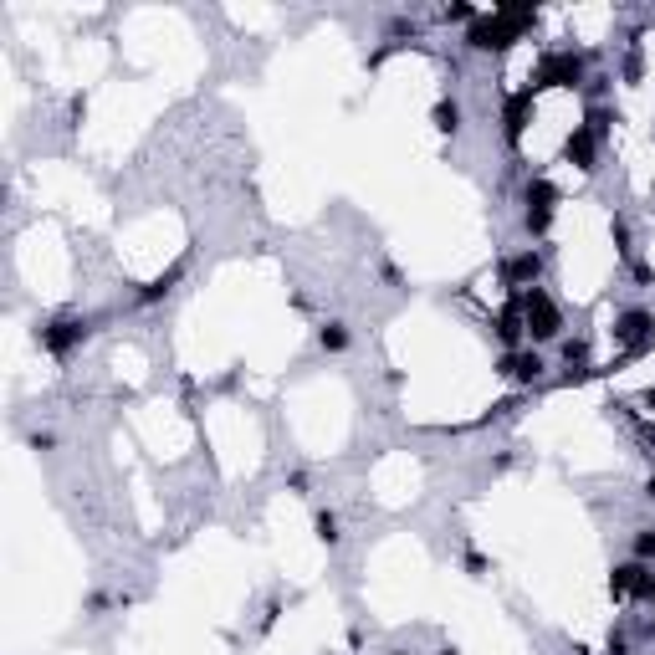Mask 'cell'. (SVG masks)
<instances>
[{
  "label": "cell",
  "instance_id": "obj_20",
  "mask_svg": "<svg viewBox=\"0 0 655 655\" xmlns=\"http://www.w3.org/2000/svg\"><path fill=\"white\" fill-rule=\"evenodd\" d=\"M604 655H630V635H625V630H609V645H604Z\"/></svg>",
  "mask_w": 655,
  "mask_h": 655
},
{
  "label": "cell",
  "instance_id": "obj_15",
  "mask_svg": "<svg viewBox=\"0 0 655 655\" xmlns=\"http://www.w3.org/2000/svg\"><path fill=\"white\" fill-rule=\"evenodd\" d=\"M313 533H318L328 548H338V543H343V522H338V512H333V507H318V512H313Z\"/></svg>",
  "mask_w": 655,
  "mask_h": 655
},
{
  "label": "cell",
  "instance_id": "obj_4",
  "mask_svg": "<svg viewBox=\"0 0 655 655\" xmlns=\"http://www.w3.org/2000/svg\"><path fill=\"white\" fill-rule=\"evenodd\" d=\"M553 215H558V190H553V180L533 174V180L522 185V231H528L533 241H543L548 226H553Z\"/></svg>",
  "mask_w": 655,
  "mask_h": 655
},
{
  "label": "cell",
  "instance_id": "obj_24",
  "mask_svg": "<svg viewBox=\"0 0 655 655\" xmlns=\"http://www.w3.org/2000/svg\"><path fill=\"white\" fill-rule=\"evenodd\" d=\"M645 497H650V502H655V476H650V482H645Z\"/></svg>",
  "mask_w": 655,
  "mask_h": 655
},
{
  "label": "cell",
  "instance_id": "obj_6",
  "mask_svg": "<svg viewBox=\"0 0 655 655\" xmlns=\"http://www.w3.org/2000/svg\"><path fill=\"white\" fill-rule=\"evenodd\" d=\"M543 272H548V256L543 246H522L502 261V287L512 292H528V287H543Z\"/></svg>",
  "mask_w": 655,
  "mask_h": 655
},
{
  "label": "cell",
  "instance_id": "obj_19",
  "mask_svg": "<svg viewBox=\"0 0 655 655\" xmlns=\"http://www.w3.org/2000/svg\"><path fill=\"white\" fill-rule=\"evenodd\" d=\"M609 236H615V246H620L625 261H635V236H630V221H625V215H615V221H609Z\"/></svg>",
  "mask_w": 655,
  "mask_h": 655
},
{
  "label": "cell",
  "instance_id": "obj_25",
  "mask_svg": "<svg viewBox=\"0 0 655 655\" xmlns=\"http://www.w3.org/2000/svg\"><path fill=\"white\" fill-rule=\"evenodd\" d=\"M389 655H415V650H389Z\"/></svg>",
  "mask_w": 655,
  "mask_h": 655
},
{
  "label": "cell",
  "instance_id": "obj_17",
  "mask_svg": "<svg viewBox=\"0 0 655 655\" xmlns=\"http://www.w3.org/2000/svg\"><path fill=\"white\" fill-rule=\"evenodd\" d=\"M630 558H640V563L655 569V522H645V528L630 533Z\"/></svg>",
  "mask_w": 655,
  "mask_h": 655
},
{
  "label": "cell",
  "instance_id": "obj_3",
  "mask_svg": "<svg viewBox=\"0 0 655 655\" xmlns=\"http://www.w3.org/2000/svg\"><path fill=\"white\" fill-rule=\"evenodd\" d=\"M522 302V323H528V343H558L563 338V308L548 297V287H528V292H517Z\"/></svg>",
  "mask_w": 655,
  "mask_h": 655
},
{
  "label": "cell",
  "instance_id": "obj_21",
  "mask_svg": "<svg viewBox=\"0 0 655 655\" xmlns=\"http://www.w3.org/2000/svg\"><path fill=\"white\" fill-rule=\"evenodd\" d=\"M476 16H482V11H471V6H446V11H441L446 26H451V21H476Z\"/></svg>",
  "mask_w": 655,
  "mask_h": 655
},
{
  "label": "cell",
  "instance_id": "obj_14",
  "mask_svg": "<svg viewBox=\"0 0 655 655\" xmlns=\"http://www.w3.org/2000/svg\"><path fill=\"white\" fill-rule=\"evenodd\" d=\"M348 343H354V333H348L343 318H323L318 323V348H323V354H343Z\"/></svg>",
  "mask_w": 655,
  "mask_h": 655
},
{
  "label": "cell",
  "instance_id": "obj_18",
  "mask_svg": "<svg viewBox=\"0 0 655 655\" xmlns=\"http://www.w3.org/2000/svg\"><path fill=\"white\" fill-rule=\"evenodd\" d=\"M174 282H180V267H174L169 277H154V282H149L144 292H134V302H139V308H149V302H159V297H169V287H174Z\"/></svg>",
  "mask_w": 655,
  "mask_h": 655
},
{
  "label": "cell",
  "instance_id": "obj_5",
  "mask_svg": "<svg viewBox=\"0 0 655 655\" xmlns=\"http://www.w3.org/2000/svg\"><path fill=\"white\" fill-rule=\"evenodd\" d=\"M609 333H615V348H625V354L635 359V354H645V348H655V313L650 308H625Z\"/></svg>",
  "mask_w": 655,
  "mask_h": 655
},
{
  "label": "cell",
  "instance_id": "obj_11",
  "mask_svg": "<svg viewBox=\"0 0 655 655\" xmlns=\"http://www.w3.org/2000/svg\"><path fill=\"white\" fill-rule=\"evenodd\" d=\"M492 333H497V343H502V354H512V348H528V323H522V302H517V292L507 297V308L492 318Z\"/></svg>",
  "mask_w": 655,
  "mask_h": 655
},
{
  "label": "cell",
  "instance_id": "obj_9",
  "mask_svg": "<svg viewBox=\"0 0 655 655\" xmlns=\"http://www.w3.org/2000/svg\"><path fill=\"white\" fill-rule=\"evenodd\" d=\"M609 594L615 599H650L655 594V569L640 558H625L615 563V574H609Z\"/></svg>",
  "mask_w": 655,
  "mask_h": 655
},
{
  "label": "cell",
  "instance_id": "obj_1",
  "mask_svg": "<svg viewBox=\"0 0 655 655\" xmlns=\"http://www.w3.org/2000/svg\"><path fill=\"white\" fill-rule=\"evenodd\" d=\"M533 21H538V11H528V6H502V11H492V16H476V21H471L461 47H466V52H502V47H512V41L528 31Z\"/></svg>",
  "mask_w": 655,
  "mask_h": 655
},
{
  "label": "cell",
  "instance_id": "obj_10",
  "mask_svg": "<svg viewBox=\"0 0 655 655\" xmlns=\"http://www.w3.org/2000/svg\"><path fill=\"white\" fill-rule=\"evenodd\" d=\"M533 87H517V93L502 103V139L507 144H517L522 134H528V123H533Z\"/></svg>",
  "mask_w": 655,
  "mask_h": 655
},
{
  "label": "cell",
  "instance_id": "obj_23",
  "mask_svg": "<svg viewBox=\"0 0 655 655\" xmlns=\"http://www.w3.org/2000/svg\"><path fill=\"white\" fill-rule=\"evenodd\" d=\"M640 405H650V410H655V389H645V395H640Z\"/></svg>",
  "mask_w": 655,
  "mask_h": 655
},
{
  "label": "cell",
  "instance_id": "obj_13",
  "mask_svg": "<svg viewBox=\"0 0 655 655\" xmlns=\"http://www.w3.org/2000/svg\"><path fill=\"white\" fill-rule=\"evenodd\" d=\"M558 359H563V369H569V379H584L589 374V338H563Z\"/></svg>",
  "mask_w": 655,
  "mask_h": 655
},
{
  "label": "cell",
  "instance_id": "obj_8",
  "mask_svg": "<svg viewBox=\"0 0 655 655\" xmlns=\"http://www.w3.org/2000/svg\"><path fill=\"white\" fill-rule=\"evenodd\" d=\"M497 374H502L507 384H517V389H533V384H543L548 359L528 343V348H512V354H502V359H497Z\"/></svg>",
  "mask_w": 655,
  "mask_h": 655
},
{
  "label": "cell",
  "instance_id": "obj_22",
  "mask_svg": "<svg viewBox=\"0 0 655 655\" xmlns=\"http://www.w3.org/2000/svg\"><path fill=\"white\" fill-rule=\"evenodd\" d=\"M640 446H645V456H655V425H640Z\"/></svg>",
  "mask_w": 655,
  "mask_h": 655
},
{
  "label": "cell",
  "instance_id": "obj_2",
  "mask_svg": "<svg viewBox=\"0 0 655 655\" xmlns=\"http://www.w3.org/2000/svg\"><path fill=\"white\" fill-rule=\"evenodd\" d=\"M589 82V52H574V47H558V52H543V62L533 67V93L543 87H584Z\"/></svg>",
  "mask_w": 655,
  "mask_h": 655
},
{
  "label": "cell",
  "instance_id": "obj_7",
  "mask_svg": "<svg viewBox=\"0 0 655 655\" xmlns=\"http://www.w3.org/2000/svg\"><path fill=\"white\" fill-rule=\"evenodd\" d=\"M87 333H93V323H87L82 313H57L47 328H41V348H47L52 359H67L77 343H87Z\"/></svg>",
  "mask_w": 655,
  "mask_h": 655
},
{
  "label": "cell",
  "instance_id": "obj_12",
  "mask_svg": "<svg viewBox=\"0 0 655 655\" xmlns=\"http://www.w3.org/2000/svg\"><path fill=\"white\" fill-rule=\"evenodd\" d=\"M599 149H604V144H599V139L589 134L584 123L574 128L569 139H563V159H569L574 169H584V174H594V169H599Z\"/></svg>",
  "mask_w": 655,
  "mask_h": 655
},
{
  "label": "cell",
  "instance_id": "obj_16",
  "mask_svg": "<svg viewBox=\"0 0 655 655\" xmlns=\"http://www.w3.org/2000/svg\"><path fill=\"white\" fill-rule=\"evenodd\" d=\"M430 123L441 128V134H461V98H441L430 113Z\"/></svg>",
  "mask_w": 655,
  "mask_h": 655
}]
</instances>
